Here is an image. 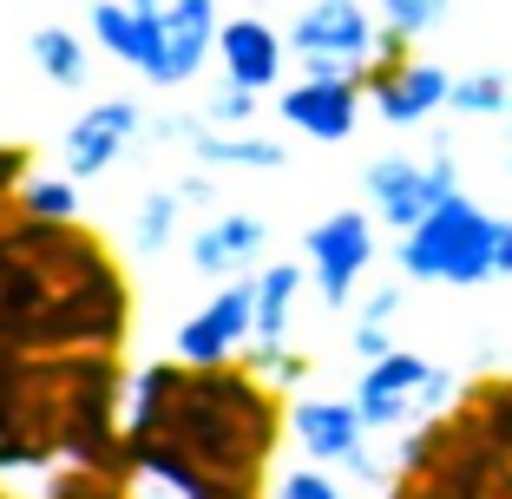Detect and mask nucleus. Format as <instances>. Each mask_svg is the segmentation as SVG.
<instances>
[{"mask_svg":"<svg viewBox=\"0 0 512 499\" xmlns=\"http://www.w3.org/2000/svg\"><path fill=\"white\" fill-rule=\"evenodd\" d=\"M184 375H191V368L184 362H151V368H138L132 375V401H125V434L132 440H145L151 427L165 421V408H178V394H184Z\"/></svg>","mask_w":512,"mask_h":499,"instance_id":"f3484780","label":"nucleus"},{"mask_svg":"<svg viewBox=\"0 0 512 499\" xmlns=\"http://www.w3.org/2000/svg\"><path fill=\"white\" fill-rule=\"evenodd\" d=\"M362 191L375 204V217L388 230H414L434 204H447L460 191V165L453 152H434V158H407V152H388L362 171Z\"/></svg>","mask_w":512,"mask_h":499,"instance_id":"7ed1b4c3","label":"nucleus"},{"mask_svg":"<svg viewBox=\"0 0 512 499\" xmlns=\"http://www.w3.org/2000/svg\"><path fill=\"white\" fill-rule=\"evenodd\" d=\"M263 250H270V224L250 217V211H224L191 237V270L230 283L243 270H263Z\"/></svg>","mask_w":512,"mask_h":499,"instance_id":"f8f14e48","label":"nucleus"},{"mask_svg":"<svg viewBox=\"0 0 512 499\" xmlns=\"http://www.w3.org/2000/svg\"><path fill=\"white\" fill-rule=\"evenodd\" d=\"M493 270L512 276V217H499V237H493Z\"/></svg>","mask_w":512,"mask_h":499,"instance_id":"c85d7f7f","label":"nucleus"},{"mask_svg":"<svg viewBox=\"0 0 512 499\" xmlns=\"http://www.w3.org/2000/svg\"><path fill=\"white\" fill-rule=\"evenodd\" d=\"M158 138H184L197 152V165L204 171H283L289 165V152L276 145V138H256V132H224V125H211V119H165L158 125Z\"/></svg>","mask_w":512,"mask_h":499,"instance_id":"9b49d317","label":"nucleus"},{"mask_svg":"<svg viewBox=\"0 0 512 499\" xmlns=\"http://www.w3.org/2000/svg\"><path fill=\"white\" fill-rule=\"evenodd\" d=\"M243 342H256V276H230L178 329L171 355L197 375V368H230V355H243Z\"/></svg>","mask_w":512,"mask_h":499,"instance_id":"39448f33","label":"nucleus"},{"mask_svg":"<svg viewBox=\"0 0 512 499\" xmlns=\"http://www.w3.org/2000/svg\"><path fill=\"white\" fill-rule=\"evenodd\" d=\"M362 79L348 73H302L296 86L276 99V112H283V125H296L302 138H316V145H342L348 132H355V119H362Z\"/></svg>","mask_w":512,"mask_h":499,"instance_id":"1a4fd4ad","label":"nucleus"},{"mask_svg":"<svg viewBox=\"0 0 512 499\" xmlns=\"http://www.w3.org/2000/svg\"><path fill=\"white\" fill-rule=\"evenodd\" d=\"M14 211L27 224H79V178H27L14 191Z\"/></svg>","mask_w":512,"mask_h":499,"instance_id":"a211bd4d","label":"nucleus"},{"mask_svg":"<svg viewBox=\"0 0 512 499\" xmlns=\"http://www.w3.org/2000/svg\"><path fill=\"white\" fill-rule=\"evenodd\" d=\"M453 112H467V119H499V112H512V79L506 73H467L453 79Z\"/></svg>","mask_w":512,"mask_h":499,"instance_id":"412c9836","label":"nucleus"},{"mask_svg":"<svg viewBox=\"0 0 512 499\" xmlns=\"http://www.w3.org/2000/svg\"><path fill=\"white\" fill-rule=\"evenodd\" d=\"M270 499H355V493H342V486L329 480V467H289V473H276V486H270Z\"/></svg>","mask_w":512,"mask_h":499,"instance_id":"4be33fe9","label":"nucleus"},{"mask_svg":"<svg viewBox=\"0 0 512 499\" xmlns=\"http://www.w3.org/2000/svg\"><path fill=\"white\" fill-rule=\"evenodd\" d=\"M493 237H499V217H486L473 197L453 191L447 204H434L414 230H401L394 263H401L407 283L480 289V283H493V276H499L493 270Z\"/></svg>","mask_w":512,"mask_h":499,"instance_id":"f257e3e1","label":"nucleus"},{"mask_svg":"<svg viewBox=\"0 0 512 499\" xmlns=\"http://www.w3.org/2000/svg\"><path fill=\"white\" fill-rule=\"evenodd\" d=\"M440 14H447V0H381V27L407 33V40H421L427 27H440Z\"/></svg>","mask_w":512,"mask_h":499,"instance_id":"5701e85b","label":"nucleus"},{"mask_svg":"<svg viewBox=\"0 0 512 499\" xmlns=\"http://www.w3.org/2000/svg\"><path fill=\"white\" fill-rule=\"evenodd\" d=\"M401 303H407V296H401V283H381L375 296L362 303V322H394V316H401Z\"/></svg>","mask_w":512,"mask_h":499,"instance_id":"bb28decb","label":"nucleus"},{"mask_svg":"<svg viewBox=\"0 0 512 499\" xmlns=\"http://www.w3.org/2000/svg\"><path fill=\"white\" fill-rule=\"evenodd\" d=\"M178 211H184V191L178 184H158V191H145L138 197V211H132V243L138 250H165L171 243V230H178Z\"/></svg>","mask_w":512,"mask_h":499,"instance_id":"aec40b11","label":"nucleus"},{"mask_svg":"<svg viewBox=\"0 0 512 499\" xmlns=\"http://www.w3.org/2000/svg\"><path fill=\"white\" fill-rule=\"evenodd\" d=\"M440 368L414 348H394L381 362H362V381H355V401H362L368 434H394V427L421 421L427 414V388H434Z\"/></svg>","mask_w":512,"mask_h":499,"instance_id":"0eeeda50","label":"nucleus"},{"mask_svg":"<svg viewBox=\"0 0 512 499\" xmlns=\"http://www.w3.org/2000/svg\"><path fill=\"white\" fill-rule=\"evenodd\" d=\"M256 375H263V388H302L309 381V355H289V348H263V362H256Z\"/></svg>","mask_w":512,"mask_h":499,"instance_id":"393cba45","label":"nucleus"},{"mask_svg":"<svg viewBox=\"0 0 512 499\" xmlns=\"http://www.w3.org/2000/svg\"><path fill=\"white\" fill-rule=\"evenodd\" d=\"M138 125H145V112H138L132 99H99V106H86L73 125H66V138H60V171L79 178V184L106 178V171L132 152Z\"/></svg>","mask_w":512,"mask_h":499,"instance_id":"6e6552de","label":"nucleus"},{"mask_svg":"<svg viewBox=\"0 0 512 499\" xmlns=\"http://www.w3.org/2000/svg\"><path fill=\"white\" fill-rule=\"evenodd\" d=\"M355 355H362V362H381V355H394L388 322H355Z\"/></svg>","mask_w":512,"mask_h":499,"instance_id":"a878e982","label":"nucleus"},{"mask_svg":"<svg viewBox=\"0 0 512 499\" xmlns=\"http://www.w3.org/2000/svg\"><path fill=\"white\" fill-rule=\"evenodd\" d=\"M217 53V0H158L151 7V86H191Z\"/></svg>","mask_w":512,"mask_h":499,"instance_id":"20e7f679","label":"nucleus"},{"mask_svg":"<svg viewBox=\"0 0 512 499\" xmlns=\"http://www.w3.org/2000/svg\"><path fill=\"white\" fill-rule=\"evenodd\" d=\"M256 106H263V92H250V86H237V79H230V86L217 92L211 106H204V119L224 125V132H237V125H250V119H256Z\"/></svg>","mask_w":512,"mask_h":499,"instance_id":"b1692460","label":"nucleus"},{"mask_svg":"<svg viewBox=\"0 0 512 499\" xmlns=\"http://www.w3.org/2000/svg\"><path fill=\"white\" fill-rule=\"evenodd\" d=\"M368 99H375V112L388 125H421L453 99V73H440L434 60H407V66H394V73L368 79Z\"/></svg>","mask_w":512,"mask_h":499,"instance_id":"4468645a","label":"nucleus"},{"mask_svg":"<svg viewBox=\"0 0 512 499\" xmlns=\"http://www.w3.org/2000/svg\"><path fill=\"white\" fill-rule=\"evenodd\" d=\"M145 7H158V0H145Z\"/></svg>","mask_w":512,"mask_h":499,"instance_id":"7c9ffc66","label":"nucleus"},{"mask_svg":"<svg viewBox=\"0 0 512 499\" xmlns=\"http://www.w3.org/2000/svg\"><path fill=\"white\" fill-rule=\"evenodd\" d=\"M302 270L309 263H263L256 270V348H283L296 296H302Z\"/></svg>","mask_w":512,"mask_h":499,"instance_id":"dca6fc26","label":"nucleus"},{"mask_svg":"<svg viewBox=\"0 0 512 499\" xmlns=\"http://www.w3.org/2000/svg\"><path fill=\"white\" fill-rule=\"evenodd\" d=\"M86 7H92V0H86Z\"/></svg>","mask_w":512,"mask_h":499,"instance_id":"72a5a7b5","label":"nucleus"},{"mask_svg":"<svg viewBox=\"0 0 512 499\" xmlns=\"http://www.w3.org/2000/svg\"><path fill=\"white\" fill-rule=\"evenodd\" d=\"M375 14L362 0H309L296 20H289V53L302 60V73H348L368 79V60H375Z\"/></svg>","mask_w":512,"mask_h":499,"instance_id":"f03ea898","label":"nucleus"},{"mask_svg":"<svg viewBox=\"0 0 512 499\" xmlns=\"http://www.w3.org/2000/svg\"><path fill=\"white\" fill-rule=\"evenodd\" d=\"M506 119H512V112H506Z\"/></svg>","mask_w":512,"mask_h":499,"instance_id":"473e14b6","label":"nucleus"},{"mask_svg":"<svg viewBox=\"0 0 512 499\" xmlns=\"http://www.w3.org/2000/svg\"><path fill=\"white\" fill-rule=\"evenodd\" d=\"M217 60H224V79H237L250 92H270L283 79L289 33H276L270 20H256V14H237L217 27Z\"/></svg>","mask_w":512,"mask_h":499,"instance_id":"ddd939ff","label":"nucleus"},{"mask_svg":"<svg viewBox=\"0 0 512 499\" xmlns=\"http://www.w3.org/2000/svg\"><path fill=\"white\" fill-rule=\"evenodd\" d=\"M178 191H184V204H204V211L217 204V191H211V178H204V171H197V178H184Z\"/></svg>","mask_w":512,"mask_h":499,"instance_id":"c756f323","label":"nucleus"},{"mask_svg":"<svg viewBox=\"0 0 512 499\" xmlns=\"http://www.w3.org/2000/svg\"><path fill=\"white\" fill-rule=\"evenodd\" d=\"M506 165H512V158H506Z\"/></svg>","mask_w":512,"mask_h":499,"instance_id":"2f4dec72","label":"nucleus"},{"mask_svg":"<svg viewBox=\"0 0 512 499\" xmlns=\"http://www.w3.org/2000/svg\"><path fill=\"white\" fill-rule=\"evenodd\" d=\"M92 40L106 46L119 66L145 73L151 60V7L145 0H92Z\"/></svg>","mask_w":512,"mask_h":499,"instance_id":"2eb2a0df","label":"nucleus"},{"mask_svg":"<svg viewBox=\"0 0 512 499\" xmlns=\"http://www.w3.org/2000/svg\"><path fill=\"white\" fill-rule=\"evenodd\" d=\"M33 66H40L53 86H86V40L73 27H40L33 33Z\"/></svg>","mask_w":512,"mask_h":499,"instance_id":"6ab92c4d","label":"nucleus"},{"mask_svg":"<svg viewBox=\"0 0 512 499\" xmlns=\"http://www.w3.org/2000/svg\"><path fill=\"white\" fill-rule=\"evenodd\" d=\"M289 440L302 447V460H316V467H342L348 454H362V447H368L362 401L296 394V401H289Z\"/></svg>","mask_w":512,"mask_h":499,"instance_id":"9d476101","label":"nucleus"},{"mask_svg":"<svg viewBox=\"0 0 512 499\" xmlns=\"http://www.w3.org/2000/svg\"><path fill=\"white\" fill-rule=\"evenodd\" d=\"M302 263H309V276H316L322 303L348 309L355 283H362L368 263H375V217L368 211H329L322 224H309V237H302Z\"/></svg>","mask_w":512,"mask_h":499,"instance_id":"423d86ee","label":"nucleus"},{"mask_svg":"<svg viewBox=\"0 0 512 499\" xmlns=\"http://www.w3.org/2000/svg\"><path fill=\"white\" fill-rule=\"evenodd\" d=\"M27 184V152L20 145H0V197H14Z\"/></svg>","mask_w":512,"mask_h":499,"instance_id":"cd10ccee","label":"nucleus"}]
</instances>
